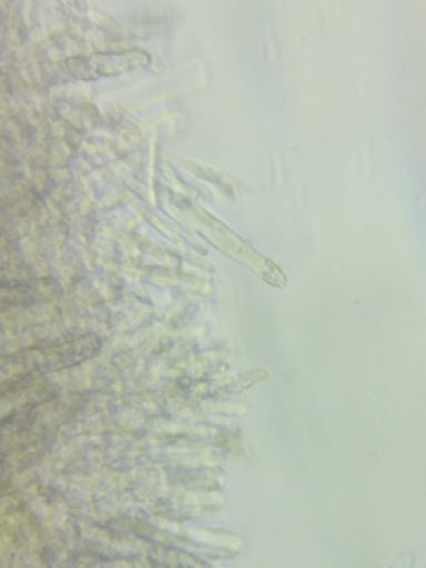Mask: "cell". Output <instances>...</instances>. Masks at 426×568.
<instances>
[{"instance_id":"1","label":"cell","mask_w":426,"mask_h":568,"mask_svg":"<svg viewBox=\"0 0 426 568\" xmlns=\"http://www.w3.org/2000/svg\"><path fill=\"white\" fill-rule=\"evenodd\" d=\"M150 58L140 50H126V52H102V55H88V58H74L64 64L67 71L79 79H100V77H116L123 71H131L138 67H145Z\"/></svg>"}]
</instances>
